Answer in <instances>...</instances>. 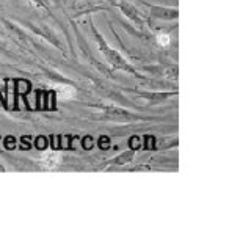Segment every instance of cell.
<instances>
[{"mask_svg":"<svg viewBox=\"0 0 251 251\" xmlns=\"http://www.w3.org/2000/svg\"><path fill=\"white\" fill-rule=\"evenodd\" d=\"M159 41H160V44H167L168 43V36L167 35H159Z\"/></svg>","mask_w":251,"mask_h":251,"instance_id":"cell-15","label":"cell"},{"mask_svg":"<svg viewBox=\"0 0 251 251\" xmlns=\"http://www.w3.org/2000/svg\"><path fill=\"white\" fill-rule=\"evenodd\" d=\"M152 16L159 19H176L177 18V10L175 8H162V6H151Z\"/></svg>","mask_w":251,"mask_h":251,"instance_id":"cell-2","label":"cell"},{"mask_svg":"<svg viewBox=\"0 0 251 251\" xmlns=\"http://www.w3.org/2000/svg\"><path fill=\"white\" fill-rule=\"evenodd\" d=\"M0 104H2V99H0Z\"/></svg>","mask_w":251,"mask_h":251,"instance_id":"cell-16","label":"cell"},{"mask_svg":"<svg viewBox=\"0 0 251 251\" xmlns=\"http://www.w3.org/2000/svg\"><path fill=\"white\" fill-rule=\"evenodd\" d=\"M99 146H100L102 149H108V146H110L108 138H107V137H102V138H100V141H99Z\"/></svg>","mask_w":251,"mask_h":251,"instance_id":"cell-12","label":"cell"},{"mask_svg":"<svg viewBox=\"0 0 251 251\" xmlns=\"http://www.w3.org/2000/svg\"><path fill=\"white\" fill-rule=\"evenodd\" d=\"M5 146H6V149H13V148L16 146V141H14V138H11V137L5 138Z\"/></svg>","mask_w":251,"mask_h":251,"instance_id":"cell-11","label":"cell"},{"mask_svg":"<svg viewBox=\"0 0 251 251\" xmlns=\"http://www.w3.org/2000/svg\"><path fill=\"white\" fill-rule=\"evenodd\" d=\"M44 108H46V93L38 91V110H44Z\"/></svg>","mask_w":251,"mask_h":251,"instance_id":"cell-8","label":"cell"},{"mask_svg":"<svg viewBox=\"0 0 251 251\" xmlns=\"http://www.w3.org/2000/svg\"><path fill=\"white\" fill-rule=\"evenodd\" d=\"M28 91H30V83L27 80H24V78L16 80V94H18V96L24 98Z\"/></svg>","mask_w":251,"mask_h":251,"instance_id":"cell-4","label":"cell"},{"mask_svg":"<svg viewBox=\"0 0 251 251\" xmlns=\"http://www.w3.org/2000/svg\"><path fill=\"white\" fill-rule=\"evenodd\" d=\"M6 88H5V107L8 110H14L16 108V99H18V94H16V80L13 78H8L5 82Z\"/></svg>","mask_w":251,"mask_h":251,"instance_id":"cell-1","label":"cell"},{"mask_svg":"<svg viewBox=\"0 0 251 251\" xmlns=\"http://www.w3.org/2000/svg\"><path fill=\"white\" fill-rule=\"evenodd\" d=\"M71 135H60V149H71Z\"/></svg>","mask_w":251,"mask_h":251,"instance_id":"cell-7","label":"cell"},{"mask_svg":"<svg viewBox=\"0 0 251 251\" xmlns=\"http://www.w3.org/2000/svg\"><path fill=\"white\" fill-rule=\"evenodd\" d=\"M46 108L47 110H53L55 108V93L53 91L46 93Z\"/></svg>","mask_w":251,"mask_h":251,"instance_id":"cell-5","label":"cell"},{"mask_svg":"<svg viewBox=\"0 0 251 251\" xmlns=\"http://www.w3.org/2000/svg\"><path fill=\"white\" fill-rule=\"evenodd\" d=\"M129 143H130V149H132V151H135V149L140 148V138L138 137H132Z\"/></svg>","mask_w":251,"mask_h":251,"instance_id":"cell-10","label":"cell"},{"mask_svg":"<svg viewBox=\"0 0 251 251\" xmlns=\"http://www.w3.org/2000/svg\"><path fill=\"white\" fill-rule=\"evenodd\" d=\"M52 148L53 149H60V135H53L52 137Z\"/></svg>","mask_w":251,"mask_h":251,"instance_id":"cell-13","label":"cell"},{"mask_svg":"<svg viewBox=\"0 0 251 251\" xmlns=\"http://www.w3.org/2000/svg\"><path fill=\"white\" fill-rule=\"evenodd\" d=\"M82 145H83V149H91V148L94 146V141H93V138L88 135V137H85V138L82 140Z\"/></svg>","mask_w":251,"mask_h":251,"instance_id":"cell-9","label":"cell"},{"mask_svg":"<svg viewBox=\"0 0 251 251\" xmlns=\"http://www.w3.org/2000/svg\"><path fill=\"white\" fill-rule=\"evenodd\" d=\"M35 146L38 149H41V151H44V149L49 146V140H47L46 137H38L36 141H35Z\"/></svg>","mask_w":251,"mask_h":251,"instance_id":"cell-6","label":"cell"},{"mask_svg":"<svg viewBox=\"0 0 251 251\" xmlns=\"http://www.w3.org/2000/svg\"><path fill=\"white\" fill-rule=\"evenodd\" d=\"M145 140H146V149H154V138L145 137Z\"/></svg>","mask_w":251,"mask_h":251,"instance_id":"cell-14","label":"cell"},{"mask_svg":"<svg viewBox=\"0 0 251 251\" xmlns=\"http://www.w3.org/2000/svg\"><path fill=\"white\" fill-rule=\"evenodd\" d=\"M24 99H25V107L28 110H38V91L35 90H30L25 96H24Z\"/></svg>","mask_w":251,"mask_h":251,"instance_id":"cell-3","label":"cell"}]
</instances>
